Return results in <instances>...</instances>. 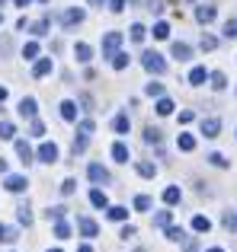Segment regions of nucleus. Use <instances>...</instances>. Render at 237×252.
Listing matches in <instances>:
<instances>
[{
  "instance_id": "nucleus-1",
  "label": "nucleus",
  "mask_w": 237,
  "mask_h": 252,
  "mask_svg": "<svg viewBox=\"0 0 237 252\" xmlns=\"http://www.w3.org/2000/svg\"><path fill=\"white\" fill-rule=\"evenodd\" d=\"M141 64H144V70H151V74H163V70H167V61H163L157 51H144Z\"/></svg>"
},
{
  "instance_id": "nucleus-2",
  "label": "nucleus",
  "mask_w": 237,
  "mask_h": 252,
  "mask_svg": "<svg viewBox=\"0 0 237 252\" xmlns=\"http://www.w3.org/2000/svg\"><path fill=\"white\" fill-rule=\"evenodd\" d=\"M83 16H87V13L80 10V6H68V10H61V26H80L83 23Z\"/></svg>"
},
{
  "instance_id": "nucleus-3",
  "label": "nucleus",
  "mask_w": 237,
  "mask_h": 252,
  "mask_svg": "<svg viewBox=\"0 0 237 252\" xmlns=\"http://www.w3.org/2000/svg\"><path fill=\"white\" fill-rule=\"evenodd\" d=\"M87 176H90V182H96V185H106L109 179H113V176H109V169L100 166V163H90V166H87Z\"/></svg>"
},
{
  "instance_id": "nucleus-4",
  "label": "nucleus",
  "mask_w": 237,
  "mask_h": 252,
  "mask_svg": "<svg viewBox=\"0 0 237 252\" xmlns=\"http://www.w3.org/2000/svg\"><path fill=\"white\" fill-rule=\"evenodd\" d=\"M215 16H218V6H212V3H199L196 6V19H199L202 26L215 23Z\"/></svg>"
},
{
  "instance_id": "nucleus-5",
  "label": "nucleus",
  "mask_w": 237,
  "mask_h": 252,
  "mask_svg": "<svg viewBox=\"0 0 237 252\" xmlns=\"http://www.w3.org/2000/svg\"><path fill=\"white\" fill-rule=\"evenodd\" d=\"M118 45H122V32H106V38H103V55L113 58L118 51Z\"/></svg>"
},
{
  "instance_id": "nucleus-6",
  "label": "nucleus",
  "mask_w": 237,
  "mask_h": 252,
  "mask_svg": "<svg viewBox=\"0 0 237 252\" xmlns=\"http://www.w3.org/2000/svg\"><path fill=\"white\" fill-rule=\"evenodd\" d=\"M74 58H77L80 64H90V61H93V48H90L87 42H77V45H74Z\"/></svg>"
},
{
  "instance_id": "nucleus-7",
  "label": "nucleus",
  "mask_w": 237,
  "mask_h": 252,
  "mask_svg": "<svg viewBox=\"0 0 237 252\" xmlns=\"http://www.w3.org/2000/svg\"><path fill=\"white\" fill-rule=\"evenodd\" d=\"M170 51H173L176 61H193V48H189L186 42H173V48H170Z\"/></svg>"
},
{
  "instance_id": "nucleus-8",
  "label": "nucleus",
  "mask_w": 237,
  "mask_h": 252,
  "mask_svg": "<svg viewBox=\"0 0 237 252\" xmlns=\"http://www.w3.org/2000/svg\"><path fill=\"white\" fill-rule=\"evenodd\" d=\"M202 134L205 137H218L221 134V118H205V122H202Z\"/></svg>"
},
{
  "instance_id": "nucleus-9",
  "label": "nucleus",
  "mask_w": 237,
  "mask_h": 252,
  "mask_svg": "<svg viewBox=\"0 0 237 252\" xmlns=\"http://www.w3.org/2000/svg\"><path fill=\"white\" fill-rule=\"evenodd\" d=\"M39 160H42V163H55V160H58V147L45 141L42 147H39Z\"/></svg>"
},
{
  "instance_id": "nucleus-10",
  "label": "nucleus",
  "mask_w": 237,
  "mask_h": 252,
  "mask_svg": "<svg viewBox=\"0 0 237 252\" xmlns=\"http://www.w3.org/2000/svg\"><path fill=\"white\" fill-rule=\"evenodd\" d=\"M77 227H80V233L87 236V240H93V236L100 233V227H96V220H90V217H80V220H77Z\"/></svg>"
},
{
  "instance_id": "nucleus-11",
  "label": "nucleus",
  "mask_w": 237,
  "mask_h": 252,
  "mask_svg": "<svg viewBox=\"0 0 237 252\" xmlns=\"http://www.w3.org/2000/svg\"><path fill=\"white\" fill-rule=\"evenodd\" d=\"M36 99H32V96H26V99H19V115H23V118H36Z\"/></svg>"
},
{
  "instance_id": "nucleus-12",
  "label": "nucleus",
  "mask_w": 237,
  "mask_h": 252,
  "mask_svg": "<svg viewBox=\"0 0 237 252\" xmlns=\"http://www.w3.org/2000/svg\"><path fill=\"white\" fill-rule=\"evenodd\" d=\"M48 74H51V58H39L32 67V77H48Z\"/></svg>"
},
{
  "instance_id": "nucleus-13",
  "label": "nucleus",
  "mask_w": 237,
  "mask_h": 252,
  "mask_svg": "<svg viewBox=\"0 0 237 252\" xmlns=\"http://www.w3.org/2000/svg\"><path fill=\"white\" fill-rule=\"evenodd\" d=\"M176 147H180L183 154H193V150H196V137L193 134H180V137H176Z\"/></svg>"
},
{
  "instance_id": "nucleus-14",
  "label": "nucleus",
  "mask_w": 237,
  "mask_h": 252,
  "mask_svg": "<svg viewBox=\"0 0 237 252\" xmlns=\"http://www.w3.org/2000/svg\"><path fill=\"white\" fill-rule=\"evenodd\" d=\"M205 80H208V70L205 67H193V70H189V83H193V86H202Z\"/></svg>"
},
{
  "instance_id": "nucleus-15",
  "label": "nucleus",
  "mask_w": 237,
  "mask_h": 252,
  "mask_svg": "<svg viewBox=\"0 0 237 252\" xmlns=\"http://www.w3.org/2000/svg\"><path fill=\"white\" fill-rule=\"evenodd\" d=\"M90 204H93V208H106V204H109L106 191H103V189H93V191H90Z\"/></svg>"
},
{
  "instance_id": "nucleus-16",
  "label": "nucleus",
  "mask_w": 237,
  "mask_h": 252,
  "mask_svg": "<svg viewBox=\"0 0 237 252\" xmlns=\"http://www.w3.org/2000/svg\"><path fill=\"white\" fill-rule=\"evenodd\" d=\"M26 185H29V182H26L23 176H6V191H23Z\"/></svg>"
},
{
  "instance_id": "nucleus-17",
  "label": "nucleus",
  "mask_w": 237,
  "mask_h": 252,
  "mask_svg": "<svg viewBox=\"0 0 237 252\" xmlns=\"http://www.w3.org/2000/svg\"><path fill=\"white\" fill-rule=\"evenodd\" d=\"M61 118H64V122H77V105L71 102V99L61 102Z\"/></svg>"
},
{
  "instance_id": "nucleus-18",
  "label": "nucleus",
  "mask_w": 237,
  "mask_h": 252,
  "mask_svg": "<svg viewBox=\"0 0 237 252\" xmlns=\"http://www.w3.org/2000/svg\"><path fill=\"white\" fill-rule=\"evenodd\" d=\"M113 157H116V163H128V147H125L122 141H116L113 144Z\"/></svg>"
},
{
  "instance_id": "nucleus-19",
  "label": "nucleus",
  "mask_w": 237,
  "mask_h": 252,
  "mask_svg": "<svg viewBox=\"0 0 237 252\" xmlns=\"http://www.w3.org/2000/svg\"><path fill=\"white\" fill-rule=\"evenodd\" d=\"M193 230L208 233V230H212V220H208V217H202V214H196V217H193Z\"/></svg>"
},
{
  "instance_id": "nucleus-20",
  "label": "nucleus",
  "mask_w": 237,
  "mask_h": 252,
  "mask_svg": "<svg viewBox=\"0 0 237 252\" xmlns=\"http://www.w3.org/2000/svg\"><path fill=\"white\" fill-rule=\"evenodd\" d=\"M16 154H19V160H23V163H32V150H29V144H26V141H16Z\"/></svg>"
},
{
  "instance_id": "nucleus-21",
  "label": "nucleus",
  "mask_w": 237,
  "mask_h": 252,
  "mask_svg": "<svg viewBox=\"0 0 237 252\" xmlns=\"http://www.w3.org/2000/svg\"><path fill=\"white\" fill-rule=\"evenodd\" d=\"M170 112H173V99L160 96V99H157V115H170Z\"/></svg>"
},
{
  "instance_id": "nucleus-22",
  "label": "nucleus",
  "mask_w": 237,
  "mask_h": 252,
  "mask_svg": "<svg viewBox=\"0 0 237 252\" xmlns=\"http://www.w3.org/2000/svg\"><path fill=\"white\" fill-rule=\"evenodd\" d=\"M16 217H19V223H26V227H29V223H32V211H29V204H19V208H16Z\"/></svg>"
},
{
  "instance_id": "nucleus-23",
  "label": "nucleus",
  "mask_w": 237,
  "mask_h": 252,
  "mask_svg": "<svg viewBox=\"0 0 237 252\" xmlns=\"http://www.w3.org/2000/svg\"><path fill=\"white\" fill-rule=\"evenodd\" d=\"M113 128L118 131V134H128V115H116L113 118Z\"/></svg>"
},
{
  "instance_id": "nucleus-24",
  "label": "nucleus",
  "mask_w": 237,
  "mask_h": 252,
  "mask_svg": "<svg viewBox=\"0 0 237 252\" xmlns=\"http://www.w3.org/2000/svg\"><path fill=\"white\" fill-rule=\"evenodd\" d=\"M109 61H113V67H116V70H125V67H128V55H122V51H116Z\"/></svg>"
},
{
  "instance_id": "nucleus-25",
  "label": "nucleus",
  "mask_w": 237,
  "mask_h": 252,
  "mask_svg": "<svg viewBox=\"0 0 237 252\" xmlns=\"http://www.w3.org/2000/svg\"><path fill=\"white\" fill-rule=\"evenodd\" d=\"M163 201H167V204H176V201H180V189H176V185L163 189Z\"/></svg>"
},
{
  "instance_id": "nucleus-26",
  "label": "nucleus",
  "mask_w": 237,
  "mask_h": 252,
  "mask_svg": "<svg viewBox=\"0 0 237 252\" xmlns=\"http://www.w3.org/2000/svg\"><path fill=\"white\" fill-rule=\"evenodd\" d=\"M87 141H90V134H83V131H77V141H74V154H83V150H87Z\"/></svg>"
},
{
  "instance_id": "nucleus-27",
  "label": "nucleus",
  "mask_w": 237,
  "mask_h": 252,
  "mask_svg": "<svg viewBox=\"0 0 237 252\" xmlns=\"http://www.w3.org/2000/svg\"><path fill=\"white\" fill-rule=\"evenodd\" d=\"M154 172H157V166H154V163H138V176H144V179H154Z\"/></svg>"
},
{
  "instance_id": "nucleus-28",
  "label": "nucleus",
  "mask_w": 237,
  "mask_h": 252,
  "mask_svg": "<svg viewBox=\"0 0 237 252\" xmlns=\"http://www.w3.org/2000/svg\"><path fill=\"white\" fill-rule=\"evenodd\" d=\"M208 163H212V166H218V169H228V157L225 154H208Z\"/></svg>"
},
{
  "instance_id": "nucleus-29",
  "label": "nucleus",
  "mask_w": 237,
  "mask_h": 252,
  "mask_svg": "<svg viewBox=\"0 0 237 252\" xmlns=\"http://www.w3.org/2000/svg\"><path fill=\"white\" fill-rule=\"evenodd\" d=\"M106 217H109V220H125V217H128V211L116 204V208H109V211H106Z\"/></svg>"
},
{
  "instance_id": "nucleus-30",
  "label": "nucleus",
  "mask_w": 237,
  "mask_h": 252,
  "mask_svg": "<svg viewBox=\"0 0 237 252\" xmlns=\"http://www.w3.org/2000/svg\"><path fill=\"white\" fill-rule=\"evenodd\" d=\"M167 240L170 243H183V240H186V233H183L180 227H167Z\"/></svg>"
},
{
  "instance_id": "nucleus-31",
  "label": "nucleus",
  "mask_w": 237,
  "mask_h": 252,
  "mask_svg": "<svg viewBox=\"0 0 237 252\" xmlns=\"http://www.w3.org/2000/svg\"><path fill=\"white\" fill-rule=\"evenodd\" d=\"M13 134H16V128H13L10 122H0V137H3V141H13Z\"/></svg>"
},
{
  "instance_id": "nucleus-32",
  "label": "nucleus",
  "mask_w": 237,
  "mask_h": 252,
  "mask_svg": "<svg viewBox=\"0 0 237 252\" xmlns=\"http://www.w3.org/2000/svg\"><path fill=\"white\" fill-rule=\"evenodd\" d=\"M55 236H58V240H68V236H71V227L64 220H58L55 223Z\"/></svg>"
},
{
  "instance_id": "nucleus-33",
  "label": "nucleus",
  "mask_w": 237,
  "mask_h": 252,
  "mask_svg": "<svg viewBox=\"0 0 237 252\" xmlns=\"http://www.w3.org/2000/svg\"><path fill=\"white\" fill-rule=\"evenodd\" d=\"M144 93H148V96H157V99H160V96H163V83H154V80H151L148 86H144Z\"/></svg>"
},
{
  "instance_id": "nucleus-34",
  "label": "nucleus",
  "mask_w": 237,
  "mask_h": 252,
  "mask_svg": "<svg viewBox=\"0 0 237 252\" xmlns=\"http://www.w3.org/2000/svg\"><path fill=\"white\" fill-rule=\"evenodd\" d=\"M154 38H160V42H163V38H170V26L167 23H157L154 26Z\"/></svg>"
},
{
  "instance_id": "nucleus-35",
  "label": "nucleus",
  "mask_w": 237,
  "mask_h": 252,
  "mask_svg": "<svg viewBox=\"0 0 237 252\" xmlns=\"http://www.w3.org/2000/svg\"><path fill=\"white\" fill-rule=\"evenodd\" d=\"M10 48H13V38H10V32H3L0 35V55H10Z\"/></svg>"
},
{
  "instance_id": "nucleus-36",
  "label": "nucleus",
  "mask_w": 237,
  "mask_h": 252,
  "mask_svg": "<svg viewBox=\"0 0 237 252\" xmlns=\"http://www.w3.org/2000/svg\"><path fill=\"white\" fill-rule=\"evenodd\" d=\"M144 35H148V32H144V26H141V23L131 26V42H144Z\"/></svg>"
},
{
  "instance_id": "nucleus-37",
  "label": "nucleus",
  "mask_w": 237,
  "mask_h": 252,
  "mask_svg": "<svg viewBox=\"0 0 237 252\" xmlns=\"http://www.w3.org/2000/svg\"><path fill=\"white\" fill-rule=\"evenodd\" d=\"M0 240H3V243H13V240H16V230H13V227H3V223H0Z\"/></svg>"
},
{
  "instance_id": "nucleus-38",
  "label": "nucleus",
  "mask_w": 237,
  "mask_h": 252,
  "mask_svg": "<svg viewBox=\"0 0 237 252\" xmlns=\"http://www.w3.org/2000/svg\"><path fill=\"white\" fill-rule=\"evenodd\" d=\"M170 220H173V214H170V211H160V214L154 217V223H157V227H170Z\"/></svg>"
},
{
  "instance_id": "nucleus-39",
  "label": "nucleus",
  "mask_w": 237,
  "mask_h": 252,
  "mask_svg": "<svg viewBox=\"0 0 237 252\" xmlns=\"http://www.w3.org/2000/svg\"><path fill=\"white\" fill-rule=\"evenodd\" d=\"M64 211H68V208H61V204H58V208H48V211H45V217H48V220H61Z\"/></svg>"
},
{
  "instance_id": "nucleus-40",
  "label": "nucleus",
  "mask_w": 237,
  "mask_h": 252,
  "mask_svg": "<svg viewBox=\"0 0 237 252\" xmlns=\"http://www.w3.org/2000/svg\"><path fill=\"white\" fill-rule=\"evenodd\" d=\"M135 211H151V198L148 195H138L135 198Z\"/></svg>"
},
{
  "instance_id": "nucleus-41",
  "label": "nucleus",
  "mask_w": 237,
  "mask_h": 252,
  "mask_svg": "<svg viewBox=\"0 0 237 252\" xmlns=\"http://www.w3.org/2000/svg\"><path fill=\"white\" fill-rule=\"evenodd\" d=\"M212 86H215V90H225V86H228V77L221 74V70H218V74H212Z\"/></svg>"
},
{
  "instance_id": "nucleus-42",
  "label": "nucleus",
  "mask_w": 237,
  "mask_h": 252,
  "mask_svg": "<svg viewBox=\"0 0 237 252\" xmlns=\"http://www.w3.org/2000/svg\"><path fill=\"white\" fill-rule=\"evenodd\" d=\"M225 38H237V19H228L225 23Z\"/></svg>"
},
{
  "instance_id": "nucleus-43",
  "label": "nucleus",
  "mask_w": 237,
  "mask_h": 252,
  "mask_svg": "<svg viewBox=\"0 0 237 252\" xmlns=\"http://www.w3.org/2000/svg\"><path fill=\"white\" fill-rule=\"evenodd\" d=\"M144 141H148V144H160V131H157V128H148V131H144Z\"/></svg>"
},
{
  "instance_id": "nucleus-44",
  "label": "nucleus",
  "mask_w": 237,
  "mask_h": 252,
  "mask_svg": "<svg viewBox=\"0 0 237 252\" xmlns=\"http://www.w3.org/2000/svg\"><path fill=\"white\" fill-rule=\"evenodd\" d=\"M36 55H39V45H36V42H29V45L23 48V58H26V61H32Z\"/></svg>"
},
{
  "instance_id": "nucleus-45",
  "label": "nucleus",
  "mask_w": 237,
  "mask_h": 252,
  "mask_svg": "<svg viewBox=\"0 0 237 252\" xmlns=\"http://www.w3.org/2000/svg\"><path fill=\"white\" fill-rule=\"evenodd\" d=\"M225 227L237 233V214H234V211H228V214H225Z\"/></svg>"
},
{
  "instance_id": "nucleus-46",
  "label": "nucleus",
  "mask_w": 237,
  "mask_h": 252,
  "mask_svg": "<svg viewBox=\"0 0 237 252\" xmlns=\"http://www.w3.org/2000/svg\"><path fill=\"white\" fill-rule=\"evenodd\" d=\"M29 134H32V137H42V134H45V125L32 118V128H29Z\"/></svg>"
},
{
  "instance_id": "nucleus-47",
  "label": "nucleus",
  "mask_w": 237,
  "mask_h": 252,
  "mask_svg": "<svg viewBox=\"0 0 237 252\" xmlns=\"http://www.w3.org/2000/svg\"><path fill=\"white\" fill-rule=\"evenodd\" d=\"M45 29H48V19H39V23L32 26V35H45Z\"/></svg>"
},
{
  "instance_id": "nucleus-48",
  "label": "nucleus",
  "mask_w": 237,
  "mask_h": 252,
  "mask_svg": "<svg viewBox=\"0 0 237 252\" xmlns=\"http://www.w3.org/2000/svg\"><path fill=\"white\" fill-rule=\"evenodd\" d=\"M74 179H64V182H61V195H74Z\"/></svg>"
},
{
  "instance_id": "nucleus-49",
  "label": "nucleus",
  "mask_w": 237,
  "mask_h": 252,
  "mask_svg": "<svg viewBox=\"0 0 237 252\" xmlns=\"http://www.w3.org/2000/svg\"><path fill=\"white\" fill-rule=\"evenodd\" d=\"M215 45H218V38H215V35H202V48H205V51H212Z\"/></svg>"
},
{
  "instance_id": "nucleus-50",
  "label": "nucleus",
  "mask_w": 237,
  "mask_h": 252,
  "mask_svg": "<svg viewBox=\"0 0 237 252\" xmlns=\"http://www.w3.org/2000/svg\"><path fill=\"white\" fill-rule=\"evenodd\" d=\"M93 128H96V125L90 122V118H83V122H80V128H77V131H83V134H93Z\"/></svg>"
},
{
  "instance_id": "nucleus-51",
  "label": "nucleus",
  "mask_w": 237,
  "mask_h": 252,
  "mask_svg": "<svg viewBox=\"0 0 237 252\" xmlns=\"http://www.w3.org/2000/svg\"><path fill=\"white\" fill-rule=\"evenodd\" d=\"M109 10H113V13H122L125 10V0H109Z\"/></svg>"
},
{
  "instance_id": "nucleus-52",
  "label": "nucleus",
  "mask_w": 237,
  "mask_h": 252,
  "mask_svg": "<svg viewBox=\"0 0 237 252\" xmlns=\"http://www.w3.org/2000/svg\"><path fill=\"white\" fill-rule=\"evenodd\" d=\"M148 10H151V13H160L163 3H160V0H148Z\"/></svg>"
},
{
  "instance_id": "nucleus-53",
  "label": "nucleus",
  "mask_w": 237,
  "mask_h": 252,
  "mask_svg": "<svg viewBox=\"0 0 237 252\" xmlns=\"http://www.w3.org/2000/svg\"><path fill=\"white\" fill-rule=\"evenodd\" d=\"M193 118H196L193 112H180V122H183V125H189V122H193Z\"/></svg>"
},
{
  "instance_id": "nucleus-54",
  "label": "nucleus",
  "mask_w": 237,
  "mask_h": 252,
  "mask_svg": "<svg viewBox=\"0 0 237 252\" xmlns=\"http://www.w3.org/2000/svg\"><path fill=\"white\" fill-rule=\"evenodd\" d=\"M3 99H6V86H0V102H3Z\"/></svg>"
},
{
  "instance_id": "nucleus-55",
  "label": "nucleus",
  "mask_w": 237,
  "mask_h": 252,
  "mask_svg": "<svg viewBox=\"0 0 237 252\" xmlns=\"http://www.w3.org/2000/svg\"><path fill=\"white\" fill-rule=\"evenodd\" d=\"M103 3H106V0H90V6H103Z\"/></svg>"
},
{
  "instance_id": "nucleus-56",
  "label": "nucleus",
  "mask_w": 237,
  "mask_h": 252,
  "mask_svg": "<svg viewBox=\"0 0 237 252\" xmlns=\"http://www.w3.org/2000/svg\"><path fill=\"white\" fill-rule=\"evenodd\" d=\"M77 252H93V246H80V249H77Z\"/></svg>"
},
{
  "instance_id": "nucleus-57",
  "label": "nucleus",
  "mask_w": 237,
  "mask_h": 252,
  "mask_svg": "<svg viewBox=\"0 0 237 252\" xmlns=\"http://www.w3.org/2000/svg\"><path fill=\"white\" fill-rule=\"evenodd\" d=\"M16 6H29V0H16Z\"/></svg>"
},
{
  "instance_id": "nucleus-58",
  "label": "nucleus",
  "mask_w": 237,
  "mask_h": 252,
  "mask_svg": "<svg viewBox=\"0 0 237 252\" xmlns=\"http://www.w3.org/2000/svg\"><path fill=\"white\" fill-rule=\"evenodd\" d=\"M0 172H6V160H0Z\"/></svg>"
},
{
  "instance_id": "nucleus-59",
  "label": "nucleus",
  "mask_w": 237,
  "mask_h": 252,
  "mask_svg": "<svg viewBox=\"0 0 237 252\" xmlns=\"http://www.w3.org/2000/svg\"><path fill=\"white\" fill-rule=\"evenodd\" d=\"M208 252H225V249H218V246H215V249H208Z\"/></svg>"
},
{
  "instance_id": "nucleus-60",
  "label": "nucleus",
  "mask_w": 237,
  "mask_h": 252,
  "mask_svg": "<svg viewBox=\"0 0 237 252\" xmlns=\"http://www.w3.org/2000/svg\"><path fill=\"white\" fill-rule=\"evenodd\" d=\"M51 252H61V249H51Z\"/></svg>"
},
{
  "instance_id": "nucleus-61",
  "label": "nucleus",
  "mask_w": 237,
  "mask_h": 252,
  "mask_svg": "<svg viewBox=\"0 0 237 252\" xmlns=\"http://www.w3.org/2000/svg\"><path fill=\"white\" fill-rule=\"evenodd\" d=\"M0 6H3V0H0Z\"/></svg>"
},
{
  "instance_id": "nucleus-62",
  "label": "nucleus",
  "mask_w": 237,
  "mask_h": 252,
  "mask_svg": "<svg viewBox=\"0 0 237 252\" xmlns=\"http://www.w3.org/2000/svg\"><path fill=\"white\" fill-rule=\"evenodd\" d=\"M138 252H144V249H138Z\"/></svg>"
},
{
  "instance_id": "nucleus-63",
  "label": "nucleus",
  "mask_w": 237,
  "mask_h": 252,
  "mask_svg": "<svg viewBox=\"0 0 237 252\" xmlns=\"http://www.w3.org/2000/svg\"><path fill=\"white\" fill-rule=\"evenodd\" d=\"M42 3H45V0H42Z\"/></svg>"
}]
</instances>
